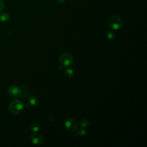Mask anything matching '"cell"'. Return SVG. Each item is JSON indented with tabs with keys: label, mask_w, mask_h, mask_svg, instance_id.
I'll return each instance as SVG.
<instances>
[{
	"label": "cell",
	"mask_w": 147,
	"mask_h": 147,
	"mask_svg": "<svg viewBox=\"0 0 147 147\" xmlns=\"http://www.w3.org/2000/svg\"><path fill=\"white\" fill-rule=\"evenodd\" d=\"M106 36H107V38L108 40H112L114 39V38L115 37V33L111 31V30H110L109 31L107 34H106Z\"/></svg>",
	"instance_id": "obj_13"
},
{
	"label": "cell",
	"mask_w": 147,
	"mask_h": 147,
	"mask_svg": "<svg viewBox=\"0 0 147 147\" xmlns=\"http://www.w3.org/2000/svg\"><path fill=\"white\" fill-rule=\"evenodd\" d=\"M90 125V122L87 119H83L79 122V126L82 128H86Z\"/></svg>",
	"instance_id": "obj_10"
},
{
	"label": "cell",
	"mask_w": 147,
	"mask_h": 147,
	"mask_svg": "<svg viewBox=\"0 0 147 147\" xmlns=\"http://www.w3.org/2000/svg\"><path fill=\"white\" fill-rule=\"evenodd\" d=\"M123 25V21L121 18L117 15L111 16L109 20V26L114 30L119 29Z\"/></svg>",
	"instance_id": "obj_2"
},
{
	"label": "cell",
	"mask_w": 147,
	"mask_h": 147,
	"mask_svg": "<svg viewBox=\"0 0 147 147\" xmlns=\"http://www.w3.org/2000/svg\"><path fill=\"white\" fill-rule=\"evenodd\" d=\"M56 1L59 4H63L64 3L65 0H56Z\"/></svg>",
	"instance_id": "obj_15"
},
{
	"label": "cell",
	"mask_w": 147,
	"mask_h": 147,
	"mask_svg": "<svg viewBox=\"0 0 147 147\" xmlns=\"http://www.w3.org/2000/svg\"><path fill=\"white\" fill-rule=\"evenodd\" d=\"M64 75H65V76L68 78H71L74 74V71L70 68H67L64 70Z\"/></svg>",
	"instance_id": "obj_11"
},
{
	"label": "cell",
	"mask_w": 147,
	"mask_h": 147,
	"mask_svg": "<svg viewBox=\"0 0 147 147\" xmlns=\"http://www.w3.org/2000/svg\"><path fill=\"white\" fill-rule=\"evenodd\" d=\"M7 92L10 96L13 98H17L20 96L21 95L22 90L20 87L17 86L11 85L8 88Z\"/></svg>",
	"instance_id": "obj_5"
},
{
	"label": "cell",
	"mask_w": 147,
	"mask_h": 147,
	"mask_svg": "<svg viewBox=\"0 0 147 147\" xmlns=\"http://www.w3.org/2000/svg\"><path fill=\"white\" fill-rule=\"evenodd\" d=\"M10 19V16L7 13H2L0 14V21L2 22H7Z\"/></svg>",
	"instance_id": "obj_7"
},
{
	"label": "cell",
	"mask_w": 147,
	"mask_h": 147,
	"mask_svg": "<svg viewBox=\"0 0 147 147\" xmlns=\"http://www.w3.org/2000/svg\"><path fill=\"white\" fill-rule=\"evenodd\" d=\"M24 107V103L21 100L14 99L9 105V110L12 114L17 115L22 111Z\"/></svg>",
	"instance_id": "obj_1"
},
{
	"label": "cell",
	"mask_w": 147,
	"mask_h": 147,
	"mask_svg": "<svg viewBox=\"0 0 147 147\" xmlns=\"http://www.w3.org/2000/svg\"><path fill=\"white\" fill-rule=\"evenodd\" d=\"M30 139L33 144L36 145H42L44 141V137L39 133L33 134L30 137Z\"/></svg>",
	"instance_id": "obj_6"
},
{
	"label": "cell",
	"mask_w": 147,
	"mask_h": 147,
	"mask_svg": "<svg viewBox=\"0 0 147 147\" xmlns=\"http://www.w3.org/2000/svg\"><path fill=\"white\" fill-rule=\"evenodd\" d=\"M76 132H75V135L76 136H85L86 134V133H87V131H86V130L84 129V128H82V127H80V129H76Z\"/></svg>",
	"instance_id": "obj_8"
},
{
	"label": "cell",
	"mask_w": 147,
	"mask_h": 147,
	"mask_svg": "<svg viewBox=\"0 0 147 147\" xmlns=\"http://www.w3.org/2000/svg\"><path fill=\"white\" fill-rule=\"evenodd\" d=\"M64 126L69 131H74L78 128V122L73 118H68L64 122Z\"/></svg>",
	"instance_id": "obj_4"
},
{
	"label": "cell",
	"mask_w": 147,
	"mask_h": 147,
	"mask_svg": "<svg viewBox=\"0 0 147 147\" xmlns=\"http://www.w3.org/2000/svg\"><path fill=\"white\" fill-rule=\"evenodd\" d=\"M40 125L39 123H33L32 126H31V127H30V130L33 133H36L37 132L39 129H40Z\"/></svg>",
	"instance_id": "obj_12"
},
{
	"label": "cell",
	"mask_w": 147,
	"mask_h": 147,
	"mask_svg": "<svg viewBox=\"0 0 147 147\" xmlns=\"http://www.w3.org/2000/svg\"><path fill=\"white\" fill-rule=\"evenodd\" d=\"M5 7V3L3 0H0V11H1Z\"/></svg>",
	"instance_id": "obj_14"
},
{
	"label": "cell",
	"mask_w": 147,
	"mask_h": 147,
	"mask_svg": "<svg viewBox=\"0 0 147 147\" xmlns=\"http://www.w3.org/2000/svg\"><path fill=\"white\" fill-rule=\"evenodd\" d=\"M60 61L64 67H69L72 65L74 59L71 54L68 53H63L60 56Z\"/></svg>",
	"instance_id": "obj_3"
},
{
	"label": "cell",
	"mask_w": 147,
	"mask_h": 147,
	"mask_svg": "<svg viewBox=\"0 0 147 147\" xmlns=\"http://www.w3.org/2000/svg\"><path fill=\"white\" fill-rule=\"evenodd\" d=\"M29 102L30 105L33 106H35L38 103V99L35 96H31L29 98Z\"/></svg>",
	"instance_id": "obj_9"
}]
</instances>
